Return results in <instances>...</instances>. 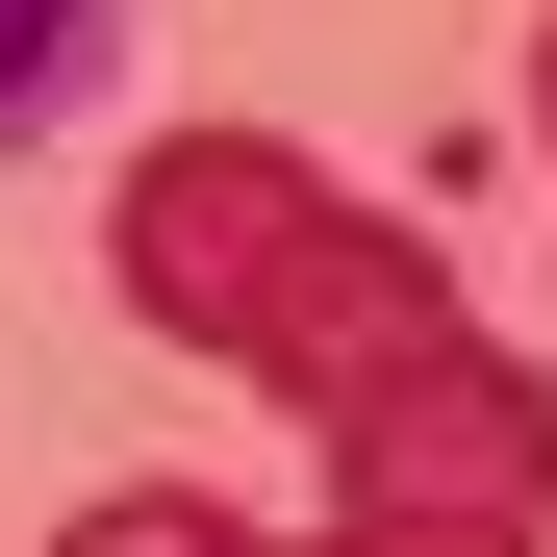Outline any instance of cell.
<instances>
[{"label": "cell", "mask_w": 557, "mask_h": 557, "mask_svg": "<svg viewBox=\"0 0 557 557\" xmlns=\"http://www.w3.org/2000/svg\"><path fill=\"white\" fill-rule=\"evenodd\" d=\"M305 557H532V532H456V507H355V532H305Z\"/></svg>", "instance_id": "cell-4"}, {"label": "cell", "mask_w": 557, "mask_h": 557, "mask_svg": "<svg viewBox=\"0 0 557 557\" xmlns=\"http://www.w3.org/2000/svg\"><path fill=\"white\" fill-rule=\"evenodd\" d=\"M532 127H557V26H532Z\"/></svg>", "instance_id": "cell-5"}, {"label": "cell", "mask_w": 557, "mask_h": 557, "mask_svg": "<svg viewBox=\"0 0 557 557\" xmlns=\"http://www.w3.org/2000/svg\"><path fill=\"white\" fill-rule=\"evenodd\" d=\"M127 305L177 355H253L278 406L330 431V482L355 507H456V532H532L557 507V381L507 330H456V278L381 228V203H330L278 127H177L127 152Z\"/></svg>", "instance_id": "cell-1"}, {"label": "cell", "mask_w": 557, "mask_h": 557, "mask_svg": "<svg viewBox=\"0 0 557 557\" xmlns=\"http://www.w3.org/2000/svg\"><path fill=\"white\" fill-rule=\"evenodd\" d=\"M102 51H127V0H0V152L102 102Z\"/></svg>", "instance_id": "cell-2"}, {"label": "cell", "mask_w": 557, "mask_h": 557, "mask_svg": "<svg viewBox=\"0 0 557 557\" xmlns=\"http://www.w3.org/2000/svg\"><path fill=\"white\" fill-rule=\"evenodd\" d=\"M51 557H278V532H228V507H203V482H102V507H76V532H51Z\"/></svg>", "instance_id": "cell-3"}]
</instances>
